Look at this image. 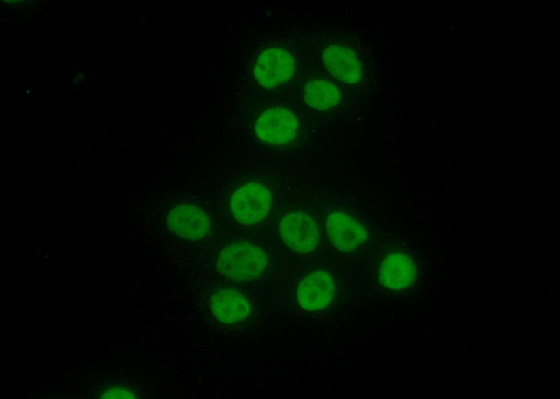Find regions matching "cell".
<instances>
[{"label":"cell","instance_id":"cell-8","mask_svg":"<svg viewBox=\"0 0 560 399\" xmlns=\"http://www.w3.org/2000/svg\"><path fill=\"white\" fill-rule=\"evenodd\" d=\"M171 228L174 232L188 239H199L207 234L210 221L200 207L188 204L174 207L169 216Z\"/></svg>","mask_w":560,"mask_h":399},{"label":"cell","instance_id":"cell-3","mask_svg":"<svg viewBox=\"0 0 560 399\" xmlns=\"http://www.w3.org/2000/svg\"><path fill=\"white\" fill-rule=\"evenodd\" d=\"M279 235L291 250L307 253L314 250L320 234L314 219L302 211H291L284 215L279 225Z\"/></svg>","mask_w":560,"mask_h":399},{"label":"cell","instance_id":"cell-5","mask_svg":"<svg viewBox=\"0 0 560 399\" xmlns=\"http://www.w3.org/2000/svg\"><path fill=\"white\" fill-rule=\"evenodd\" d=\"M335 284L332 276L324 270L307 274L298 285L297 299L299 305L307 311H318L332 301Z\"/></svg>","mask_w":560,"mask_h":399},{"label":"cell","instance_id":"cell-7","mask_svg":"<svg viewBox=\"0 0 560 399\" xmlns=\"http://www.w3.org/2000/svg\"><path fill=\"white\" fill-rule=\"evenodd\" d=\"M295 70L292 55L281 48H270L258 57L255 66V77L262 86L272 88L288 80Z\"/></svg>","mask_w":560,"mask_h":399},{"label":"cell","instance_id":"cell-11","mask_svg":"<svg viewBox=\"0 0 560 399\" xmlns=\"http://www.w3.org/2000/svg\"><path fill=\"white\" fill-rule=\"evenodd\" d=\"M211 307L214 316L225 323H235L246 318L250 313L248 300L233 289H222L213 295Z\"/></svg>","mask_w":560,"mask_h":399},{"label":"cell","instance_id":"cell-4","mask_svg":"<svg viewBox=\"0 0 560 399\" xmlns=\"http://www.w3.org/2000/svg\"><path fill=\"white\" fill-rule=\"evenodd\" d=\"M298 122L290 111L274 107L263 112L255 124V132L260 139L270 144H284L297 134Z\"/></svg>","mask_w":560,"mask_h":399},{"label":"cell","instance_id":"cell-6","mask_svg":"<svg viewBox=\"0 0 560 399\" xmlns=\"http://www.w3.org/2000/svg\"><path fill=\"white\" fill-rule=\"evenodd\" d=\"M326 230L332 244L343 252L356 250L368 237V232L360 222L342 212H333L327 217Z\"/></svg>","mask_w":560,"mask_h":399},{"label":"cell","instance_id":"cell-9","mask_svg":"<svg viewBox=\"0 0 560 399\" xmlns=\"http://www.w3.org/2000/svg\"><path fill=\"white\" fill-rule=\"evenodd\" d=\"M323 62L326 69L343 83L355 84L362 76V67L356 53L350 48L331 45L323 52Z\"/></svg>","mask_w":560,"mask_h":399},{"label":"cell","instance_id":"cell-10","mask_svg":"<svg viewBox=\"0 0 560 399\" xmlns=\"http://www.w3.org/2000/svg\"><path fill=\"white\" fill-rule=\"evenodd\" d=\"M415 266L412 260L401 253H392L382 260L379 277L387 288L398 290L410 286L415 278Z\"/></svg>","mask_w":560,"mask_h":399},{"label":"cell","instance_id":"cell-12","mask_svg":"<svg viewBox=\"0 0 560 399\" xmlns=\"http://www.w3.org/2000/svg\"><path fill=\"white\" fill-rule=\"evenodd\" d=\"M340 92L332 83L321 80L309 81L304 88V99L309 106L327 110L337 105L340 101Z\"/></svg>","mask_w":560,"mask_h":399},{"label":"cell","instance_id":"cell-1","mask_svg":"<svg viewBox=\"0 0 560 399\" xmlns=\"http://www.w3.org/2000/svg\"><path fill=\"white\" fill-rule=\"evenodd\" d=\"M216 262L223 275L241 281L262 274L267 265V258L258 246L246 241H237L220 252Z\"/></svg>","mask_w":560,"mask_h":399},{"label":"cell","instance_id":"cell-2","mask_svg":"<svg viewBox=\"0 0 560 399\" xmlns=\"http://www.w3.org/2000/svg\"><path fill=\"white\" fill-rule=\"evenodd\" d=\"M272 204L269 190L262 184L249 183L237 188L230 198V209L242 224L253 225L262 220Z\"/></svg>","mask_w":560,"mask_h":399}]
</instances>
